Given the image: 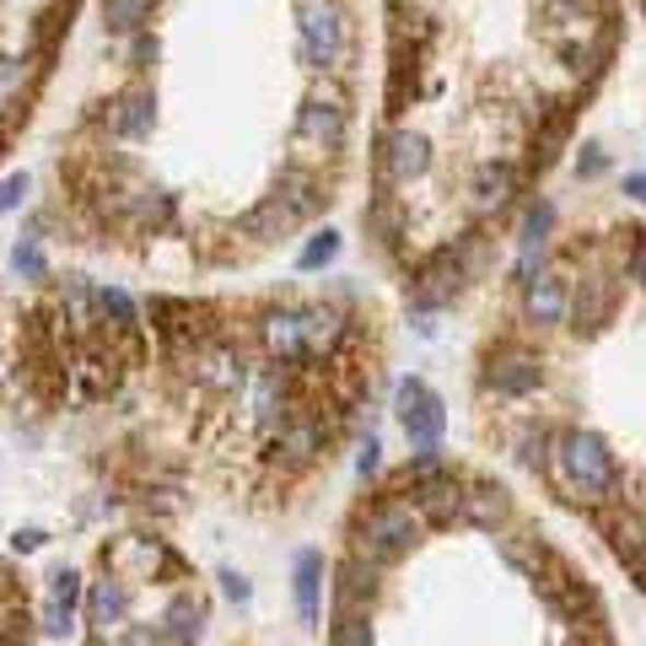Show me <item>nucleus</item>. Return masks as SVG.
Returning a JSON list of instances; mask_svg holds the SVG:
<instances>
[{
  "mask_svg": "<svg viewBox=\"0 0 646 646\" xmlns=\"http://www.w3.org/2000/svg\"><path fill=\"white\" fill-rule=\"evenodd\" d=\"M345 135H350V114H345V97L339 92H319L297 108L291 119V168H313L334 162L345 151Z\"/></svg>",
  "mask_w": 646,
  "mask_h": 646,
  "instance_id": "obj_1",
  "label": "nucleus"
},
{
  "mask_svg": "<svg viewBox=\"0 0 646 646\" xmlns=\"http://www.w3.org/2000/svg\"><path fill=\"white\" fill-rule=\"evenodd\" d=\"M415 533H420V512L409 501H383V507H372V517L361 522L356 555L367 566H388V561H399L415 544Z\"/></svg>",
  "mask_w": 646,
  "mask_h": 646,
  "instance_id": "obj_2",
  "label": "nucleus"
},
{
  "mask_svg": "<svg viewBox=\"0 0 646 646\" xmlns=\"http://www.w3.org/2000/svg\"><path fill=\"white\" fill-rule=\"evenodd\" d=\"M393 415H399V426H404V437H409V448L415 452H442L448 409H442L437 388L426 383V378H404V383H399V393H393Z\"/></svg>",
  "mask_w": 646,
  "mask_h": 646,
  "instance_id": "obj_3",
  "label": "nucleus"
},
{
  "mask_svg": "<svg viewBox=\"0 0 646 646\" xmlns=\"http://www.w3.org/2000/svg\"><path fill=\"white\" fill-rule=\"evenodd\" d=\"M561 463H566V480L577 485L581 496H609L614 491V480H620V463H614V452L609 442L598 437V431H572V437H561Z\"/></svg>",
  "mask_w": 646,
  "mask_h": 646,
  "instance_id": "obj_4",
  "label": "nucleus"
},
{
  "mask_svg": "<svg viewBox=\"0 0 646 646\" xmlns=\"http://www.w3.org/2000/svg\"><path fill=\"white\" fill-rule=\"evenodd\" d=\"M426 168H431V140L409 125L388 129L383 146H378V178H383V189H409L415 178H426Z\"/></svg>",
  "mask_w": 646,
  "mask_h": 646,
  "instance_id": "obj_5",
  "label": "nucleus"
},
{
  "mask_svg": "<svg viewBox=\"0 0 646 646\" xmlns=\"http://www.w3.org/2000/svg\"><path fill=\"white\" fill-rule=\"evenodd\" d=\"M103 561H108V572L125 581V587H129V581H151L157 572H168V566H173V555H168L157 539H119Z\"/></svg>",
  "mask_w": 646,
  "mask_h": 646,
  "instance_id": "obj_6",
  "label": "nucleus"
},
{
  "mask_svg": "<svg viewBox=\"0 0 646 646\" xmlns=\"http://www.w3.org/2000/svg\"><path fill=\"white\" fill-rule=\"evenodd\" d=\"M566 308H572V291L561 275H528L522 280V319L533 328H555L566 319Z\"/></svg>",
  "mask_w": 646,
  "mask_h": 646,
  "instance_id": "obj_7",
  "label": "nucleus"
},
{
  "mask_svg": "<svg viewBox=\"0 0 646 646\" xmlns=\"http://www.w3.org/2000/svg\"><path fill=\"white\" fill-rule=\"evenodd\" d=\"M517 194V168L512 162H480L474 173H469V205L480 210V216H491V210H501L507 199Z\"/></svg>",
  "mask_w": 646,
  "mask_h": 646,
  "instance_id": "obj_8",
  "label": "nucleus"
},
{
  "mask_svg": "<svg viewBox=\"0 0 646 646\" xmlns=\"http://www.w3.org/2000/svg\"><path fill=\"white\" fill-rule=\"evenodd\" d=\"M463 275H469V269H463V258L452 254V249H442V254L420 269L415 308H442V302H452V297H458V286H463Z\"/></svg>",
  "mask_w": 646,
  "mask_h": 646,
  "instance_id": "obj_9",
  "label": "nucleus"
},
{
  "mask_svg": "<svg viewBox=\"0 0 646 646\" xmlns=\"http://www.w3.org/2000/svg\"><path fill=\"white\" fill-rule=\"evenodd\" d=\"M125 620H129V587L119 577L97 581L92 598H86V625H92L97 636H108V631H119Z\"/></svg>",
  "mask_w": 646,
  "mask_h": 646,
  "instance_id": "obj_10",
  "label": "nucleus"
},
{
  "mask_svg": "<svg viewBox=\"0 0 646 646\" xmlns=\"http://www.w3.org/2000/svg\"><path fill=\"white\" fill-rule=\"evenodd\" d=\"M103 125L114 129V135H125V140L151 135V125H157V103H151V92H125V97H114V108L103 114Z\"/></svg>",
  "mask_w": 646,
  "mask_h": 646,
  "instance_id": "obj_11",
  "label": "nucleus"
},
{
  "mask_svg": "<svg viewBox=\"0 0 646 646\" xmlns=\"http://www.w3.org/2000/svg\"><path fill=\"white\" fill-rule=\"evenodd\" d=\"M291 592H297V620H302V625H319V592H323V555L319 550H302V555H297Z\"/></svg>",
  "mask_w": 646,
  "mask_h": 646,
  "instance_id": "obj_12",
  "label": "nucleus"
},
{
  "mask_svg": "<svg viewBox=\"0 0 646 646\" xmlns=\"http://www.w3.org/2000/svg\"><path fill=\"white\" fill-rule=\"evenodd\" d=\"M297 323H302V350L308 356H328L334 345H339V334H345V319H339V308H297Z\"/></svg>",
  "mask_w": 646,
  "mask_h": 646,
  "instance_id": "obj_13",
  "label": "nucleus"
},
{
  "mask_svg": "<svg viewBox=\"0 0 646 646\" xmlns=\"http://www.w3.org/2000/svg\"><path fill=\"white\" fill-rule=\"evenodd\" d=\"M76 598H81V577H76V572H55V577H49V603H44V631H49V636H65V631H70Z\"/></svg>",
  "mask_w": 646,
  "mask_h": 646,
  "instance_id": "obj_14",
  "label": "nucleus"
},
{
  "mask_svg": "<svg viewBox=\"0 0 646 646\" xmlns=\"http://www.w3.org/2000/svg\"><path fill=\"white\" fill-rule=\"evenodd\" d=\"M162 625H168V642L173 646H194L199 636H205V603H199L194 592H178Z\"/></svg>",
  "mask_w": 646,
  "mask_h": 646,
  "instance_id": "obj_15",
  "label": "nucleus"
},
{
  "mask_svg": "<svg viewBox=\"0 0 646 646\" xmlns=\"http://www.w3.org/2000/svg\"><path fill=\"white\" fill-rule=\"evenodd\" d=\"M264 350L275 361H302L308 356L302 350V323H297V313H269L264 319Z\"/></svg>",
  "mask_w": 646,
  "mask_h": 646,
  "instance_id": "obj_16",
  "label": "nucleus"
},
{
  "mask_svg": "<svg viewBox=\"0 0 646 646\" xmlns=\"http://www.w3.org/2000/svg\"><path fill=\"white\" fill-rule=\"evenodd\" d=\"M491 388L496 393H528V388H539V361L533 356H501V361H491Z\"/></svg>",
  "mask_w": 646,
  "mask_h": 646,
  "instance_id": "obj_17",
  "label": "nucleus"
},
{
  "mask_svg": "<svg viewBox=\"0 0 646 646\" xmlns=\"http://www.w3.org/2000/svg\"><path fill=\"white\" fill-rule=\"evenodd\" d=\"M372 572H378V566H367L361 555L339 566V587H334L339 609H367V603H372Z\"/></svg>",
  "mask_w": 646,
  "mask_h": 646,
  "instance_id": "obj_18",
  "label": "nucleus"
},
{
  "mask_svg": "<svg viewBox=\"0 0 646 646\" xmlns=\"http://www.w3.org/2000/svg\"><path fill=\"white\" fill-rule=\"evenodd\" d=\"M415 501H420V512L431 517V522H448L458 512V485H452V474H431V480H415Z\"/></svg>",
  "mask_w": 646,
  "mask_h": 646,
  "instance_id": "obj_19",
  "label": "nucleus"
},
{
  "mask_svg": "<svg viewBox=\"0 0 646 646\" xmlns=\"http://www.w3.org/2000/svg\"><path fill=\"white\" fill-rule=\"evenodd\" d=\"M458 512L469 517V522H480V528H491V522L507 517V491H496V485H474L469 496H458Z\"/></svg>",
  "mask_w": 646,
  "mask_h": 646,
  "instance_id": "obj_20",
  "label": "nucleus"
},
{
  "mask_svg": "<svg viewBox=\"0 0 646 646\" xmlns=\"http://www.w3.org/2000/svg\"><path fill=\"white\" fill-rule=\"evenodd\" d=\"M151 5H157V0H103V27L119 33V38H129V33H140V27L151 22Z\"/></svg>",
  "mask_w": 646,
  "mask_h": 646,
  "instance_id": "obj_21",
  "label": "nucleus"
},
{
  "mask_svg": "<svg viewBox=\"0 0 646 646\" xmlns=\"http://www.w3.org/2000/svg\"><path fill=\"white\" fill-rule=\"evenodd\" d=\"M328 646H372V625H367V609H339L334 620V636Z\"/></svg>",
  "mask_w": 646,
  "mask_h": 646,
  "instance_id": "obj_22",
  "label": "nucleus"
},
{
  "mask_svg": "<svg viewBox=\"0 0 646 646\" xmlns=\"http://www.w3.org/2000/svg\"><path fill=\"white\" fill-rule=\"evenodd\" d=\"M280 448L291 452V463H308V458L319 452V426H313V420H291V426L280 431Z\"/></svg>",
  "mask_w": 646,
  "mask_h": 646,
  "instance_id": "obj_23",
  "label": "nucleus"
},
{
  "mask_svg": "<svg viewBox=\"0 0 646 646\" xmlns=\"http://www.w3.org/2000/svg\"><path fill=\"white\" fill-rule=\"evenodd\" d=\"M97 308H103V319H114L119 334H135V302H129L119 286H103V291H97Z\"/></svg>",
  "mask_w": 646,
  "mask_h": 646,
  "instance_id": "obj_24",
  "label": "nucleus"
},
{
  "mask_svg": "<svg viewBox=\"0 0 646 646\" xmlns=\"http://www.w3.org/2000/svg\"><path fill=\"white\" fill-rule=\"evenodd\" d=\"M334 258H339V232L323 227L319 238H308V249L297 254V269H323V264H334Z\"/></svg>",
  "mask_w": 646,
  "mask_h": 646,
  "instance_id": "obj_25",
  "label": "nucleus"
},
{
  "mask_svg": "<svg viewBox=\"0 0 646 646\" xmlns=\"http://www.w3.org/2000/svg\"><path fill=\"white\" fill-rule=\"evenodd\" d=\"M22 92H27V65L16 60V55H0V108L16 103Z\"/></svg>",
  "mask_w": 646,
  "mask_h": 646,
  "instance_id": "obj_26",
  "label": "nucleus"
},
{
  "mask_svg": "<svg viewBox=\"0 0 646 646\" xmlns=\"http://www.w3.org/2000/svg\"><path fill=\"white\" fill-rule=\"evenodd\" d=\"M11 264H16V275H27V280H44V254H38V243H33V238H22V243H16Z\"/></svg>",
  "mask_w": 646,
  "mask_h": 646,
  "instance_id": "obj_27",
  "label": "nucleus"
},
{
  "mask_svg": "<svg viewBox=\"0 0 646 646\" xmlns=\"http://www.w3.org/2000/svg\"><path fill=\"white\" fill-rule=\"evenodd\" d=\"M275 404H280V372L258 378V420H275Z\"/></svg>",
  "mask_w": 646,
  "mask_h": 646,
  "instance_id": "obj_28",
  "label": "nucleus"
},
{
  "mask_svg": "<svg viewBox=\"0 0 646 646\" xmlns=\"http://www.w3.org/2000/svg\"><path fill=\"white\" fill-rule=\"evenodd\" d=\"M22 199H27V173H11V178L0 184V216H5V210H16Z\"/></svg>",
  "mask_w": 646,
  "mask_h": 646,
  "instance_id": "obj_29",
  "label": "nucleus"
},
{
  "mask_svg": "<svg viewBox=\"0 0 646 646\" xmlns=\"http://www.w3.org/2000/svg\"><path fill=\"white\" fill-rule=\"evenodd\" d=\"M609 168V157H603V146H581V157H577V173L581 178H598Z\"/></svg>",
  "mask_w": 646,
  "mask_h": 646,
  "instance_id": "obj_30",
  "label": "nucleus"
},
{
  "mask_svg": "<svg viewBox=\"0 0 646 646\" xmlns=\"http://www.w3.org/2000/svg\"><path fill=\"white\" fill-rule=\"evenodd\" d=\"M378 437H367V442H361V452H356V474H361V480H372V474H378V463H383V458H378Z\"/></svg>",
  "mask_w": 646,
  "mask_h": 646,
  "instance_id": "obj_31",
  "label": "nucleus"
},
{
  "mask_svg": "<svg viewBox=\"0 0 646 646\" xmlns=\"http://www.w3.org/2000/svg\"><path fill=\"white\" fill-rule=\"evenodd\" d=\"M38 544H44V533H38V528H16V533H11V550H22V555H33Z\"/></svg>",
  "mask_w": 646,
  "mask_h": 646,
  "instance_id": "obj_32",
  "label": "nucleus"
},
{
  "mask_svg": "<svg viewBox=\"0 0 646 646\" xmlns=\"http://www.w3.org/2000/svg\"><path fill=\"white\" fill-rule=\"evenodd\" d=\"M221 587H227V598H238V603H249V598H254V587L238 577V572H227V577H221Z\"/></svg>",
  "mask_w": 646,
  "mask_h": 646,
  "instance_id": "obj_33",
  "label": "nucleus"
},
{
  "mask_svg": "<svg viewBox=\"0 0 646 646\" xmlns=\"http://www.w3.org/2000/svg\"><path fill=\"white\" fill-rule=\"evenodd\" d=\"M631 275L646 286V232H636V249H631Z\"/></svg>",
  "mask_w": 646,
  "mask_h": 646,
  "instance_id": "obj_34",
  "label": "nucleus"
},
{
  "mask_svg": "<svg viewBox=\"0 0 646 646\" xmlns=\"http://www.w3.org/2000/svg\"><path fill=\"white\" fill-rule=\"evenodd\" d=\"M625 194H631V199H646V178H642V173H631V178H625Z\"/></svg>",
  "mask_w": 646,
  "mask_h": 646,
  "instance_id": "obj_35",
  "label": "nucleus"
},
{
  "mask_svg": "<svg viewBox=\"0 0 646 646\" xmlns=\"http://www.w3.org/2000/svg\"><path fill=\"white\" fill-rule=\"evenodd\" d=\"M0 135H5V108H0Z\"/></svg>",
  "mask_w": 646,
  "mask_h": 646,
  "instance_id": "obj_36",
  "label": "nucleus"
}]
</instances>
